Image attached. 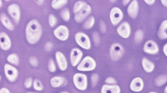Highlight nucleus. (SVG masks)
I'll return each mask as SVG.
<instances>
[{"mask_svg": "<svg viewBox=\"0 0 167 93\" xmlns=\"http://www.w3.org/2000/svg\"><path fill=\"white\" fill-rule=\"evenodd\" d=\"M2 6V0L0 1V8H1Z\"/></svg>", "mask_w": 167, "mask_h": 93, "instance_id": "nucleus-46", "label": "nucleus"}, {"mask_svg": "<svg viewBox=\"0 0 167 93\" xmlns=\"http://www.w3.org/2000/svg\"><path fill=\"white\" fill-rule=\"evenodd\" d=\"M144 36V33L142 30L141 29L137 30L134 36L135 42L136 44H140L142 41Z\"/></svg>", "mask_w": 167, "mask_h": 93, "instance_id": "nucleus-28", "label": "nucleus"}, {"mask_svg": "<svg viewBox=\"0 0 167 93\" xmlns=\"http://www.w3.org/2000/svg\"><path fill=\"white\" fill-rule=\"evenodd\" d=\"M30 64L34 67H37L39 65V61L37 58L35 56H31L29 59Z\"/></svg>", "mask_w": 167, "mask_h": 93, "instance_id": "nucleus-35", "label": "nucleus"}, {"mask_svg": "<svg viewBox=\"0 0 167 93\" xmlns=\"http://www.w3.org/2000/svg\"><path fill=\"white\" fill-rule=\"evenodd\" d=\"M75 87L80 90H85L87 87V78L85 75L81 73L75 74L73 78Z\"/></svg>", "mask_w": 167, "mask_h": 93, "instance_id": "nucleus-5", "label": "nucleus"}, {"mask_svg": "<svg viewBox=\"0 0 167 93\" xmlns=\"http://www.w3.org/2000/svg\"><path fill=\"white\" fill-rule=\"evenodd\" d=\"M161 2L164 6L167 7V1H166V0H162Z\"/></svg>", "mask_w": 167, "mask_h": 93, "instance_id": "nucleus-45", "label": "nucleus"}, {"mask_svg": "<svg viewBox=\"0 0 167 93\" xmlns=\"http://www.w3.org/2000/svg\"><path fill=\"white\" fill-rule=\"evenodd\" d=\"M5 76L8 81L11 82H15L19 75V72L15 68L6 64L4 67Z\"/></svg>", "mask_w": 167, "mask_h": 93, "instance_id": "nucleus-7", "label": "nucleus"}, {"mask_svg": "<svg viewBox=\"0 0 167 93\" xmlns=\"http://www.w3.org/2000/svg\"><path fill=\"white\" fill-rule=\"evenodd\" d=\"M34 88L38 91H42L43 89V86L41 82L38 79H35L33 83Z\"/></svg>", "mask_w": 167, "mask_h": 93, "instance_id": "nucleus-30", "label": "nucleus"}, {"mask_svg": "<svg viewBox=\"0 0 167 93\" xmlns=\"http://www.w3.org/2000/svg\"><path fill=\"white\" fill-rule=\"evenodd\" d=\"M48 23L51 27H53L57 23V19L53 14H51L48 16Z\"/></svg>", "mask_w": 167, "mask_h": 93, "instance_id": "nucleus-31", "label": "nucleus"}, {"mask_svg": "<svg viewBox=\"0 0 167 93\" xmlns=\"http://www.w3.org/2000/svg\"><path fill=\"white\" fill-rule=\"evenodd\" d=\"M68 2L67 0H53L51 2V6L54 10H60L66 5Z\"/></svg>", "mask_w": 167, "mask_h": 93, "instance_id": "nucleus-23", "label": "nucleus"}, {"mask_svg": "<svg viewBox=\"0 0 167 93\" xmlns=\"http://www.w3.org/2000/svg\"><path fill=\"white\" fill-rule=\"evenodd\" d=\"M142 64L144 70L147 73H151L154 69L155 65L154 64L145 57L143 58L142 61Z\"/></svg>", "mask_w": 167, "mask_h": 93, "instance_id": "nucleus-22", "label": "nucleus"}, {"mask_svg": "<svg viewBox=\"0 0 167 93\" xmlns=\"http://www.w3.org/2000/svg\"><path fill=\"white\" fill-rule=\"evenodd\" d=\"M54 35L59 40L64 41L68 39L69 36V31L65 26L61 25L56 28L53 32Z\"/></svg>", "mask_w": 167, "mask_h": 93, "instance_id": "nucleus-9", "label": "nucleus"}, {"mask_svg": "<svg viewBox=\"0 0 167 93\" xmlns=\"http://www.w3.org/2000/svg\"><path fill=\"white\" fill-rule=\"evenodd\" d=\"M144 87V82L141 78H136L132 81L131 82V89L134 91L139 92L141 91Z\"/></svg>", "mask_w": 167, "mask_h": 93, "instance_id": "nucleus-18", "label": "nucleus"}, {"mask_svg": "<svg viewBox=\"0 0 167 93\" xmlns=\"http://www.w3.org/2000/svg\"><path fill=\"white\" fill-rule=\"evenodd\" d=\"M110 1L112 3H114V2H116V1Z\"/></svg>", "mask_w": 167, "mask_h": 93, "instance_id": "nucleus-48", "label": "nucleus"}, {"mask_svg": "<svg viewBox=\"0 0 167 93\" xmlns=\"http://www.w3.org/2000/svg\"><path fill=\"white\" fill-rule=\"evenodd\" d=\"M32 83V79L31 78H28L25 79L24 82L25 87L27 88H31Z\"/></svg>", "mask_w": 167, "mask_h": 93, "instance_id": "nucleus-38", "label": "nucleus"}, {"mask_svg": "<svg viewBox=\"0 0 167 93\" xmlns=\"http://www.w3.org/2000/svg\"><path fill=\"white\" fill-rule=\"evenodd\" d=\"M82 51L79 48H74L72 50L70 54V59L72 66L75 67L78 65L82 58Z\"/></svg>", "mask_w": 167, "mask_h": 93, "instance_id": "nucleus-12", "label": "nucleus"}, {"mask_svg": "<svg viewBox=\"0 0 167 93\" xmlns=\"http://www.w3.org/2000/svg\"><path fill=\"white\" fill-rule=\"evenodd\" d=\"M87 5V4L85 1H77L75 4L74 6H73V12L75 14H77Z\"/></svg>", "mask_w": 167, "mask_h": 93, "instance_id": "nucleus-27", "label": "nucleus"}, {"mask_svg": "<svg viewBox=\"0 0 167 93\" xmlns=\"http://www.w3.org/2000/svg\"><path fill=\"white\" fill-rule=\"evenodd\" d=\"M48 70L51 73H54L56 70V65L54 60L51 59L48 61Z\"/></svg>", "mask_w": 167, "mask_h": 93, "instance_id": "nucleus-32", "label": "nucleus"}, {"mask_svg": "<svg viewBox=\"0 0 167 93\" xmlns=\"http://www.w3.org/2000/svg\"><path fill=\"white\" fill-rule=\"evenodd\" d=\"M7 60L10 63L18 66L19 64V59L18 55L15 53L11 54L8 56Z\"/></svg>", "mask_w": 167, "mask_h": 93, "instance_id": "nucleus-26", "label": "nucleus"}, {"mask_svg": "<svg viewBox=\"0 0 167 93\" xmlns=\"http://www.w3.org/2000/svg\"><path fill=\"white\" fill-rule=\"evenodd\" d=\"M27 93H33V92H28Z\"/></svg>", "mask_w": 167, "mask_h": 93, "instance_id": "nucleus-51", "label": "nucleus"}, {"mask_svg": "<svg viewBox=\"0 0 167 93\" xmlns=\"http://www.w3.org/2000/svg\"><path fill=\"white\" fill-rule=\"evenodd\" d=\"M45 49L47 52L52 51L54 48V45L52 42H48L46 43L44 46Z\"/></svg>", "mask_w": 167, "mask_h": 93, "instance_id": "nucleus-37", "label": "nucleus"}, {"mask_svg": "<svg viewBox=\"0 0 167 93\" xmlns=\"http://www.w3.org/2000/svg\"><path fill=\"white\" fill-rule=\"evenodd\" d=\"M149 93H156V92H149Z\"/></svg>", "mask_w": 167, "mask_h": 93, "instance_id": "nucleus-50", "label": "nucleus"}, {"mask_svg": "<svg viewBox=\"0 0 167 93\" xmlns=\"http://www.w3.org/2000/svg\"><path fill=\"white\" fill-rule=\"evenodd\" d=\"M158 36L161 40L167 39V20L162 23L158 33Z\"/></svg>", "mask_w": 167, "mask_h": 93, "instance_id": "nucleus-20", "label": "nucleus"}, {"mask_svg": "<svg viewBox=\"0 0 167 93\" xmlns=\"http://www.w3.org/2000/svg\"><path fill=\"white\" fill-rule=\"evenodd\" d=\"M7 10L13 21L15 24H18L21 17V10L19 5L16 3L12 4L8 6Z\"/></svg>", "mask_w": 167, "mask_h": 93, "instance_id": "nucleus-6", "label": "nucleus"}, {"mask_svg": "<svg viewBox=\"0 0 167 93\" xmlns=\"http://www.w3.org/2000/svg\"><path fill=\"white\" fill-rule=\"evenodd\" d=\"M95 21V20L93 16L89 17L83 24L82 28L85 29H90L94 25Z\"/></svg>", "mask_w": 167, "mask_h": 93, "instance_id": "nucleus-24", "label": "nucleus"}, {"mask_svg": "<svg viewBox=\"0 0 167 93\" xmlns=\"http://www.w3.org/2000/svg\"><path fill=\"white\" fill-rule=\"evenodd\" d=\"M144 2L149 5H152L155 3V1L154 0H145L144 1Z\"/></svg>", "mask_w": 167, "mask_h": 93, "instance_id": "nucleus-41", "label": "nucleus"}, {"mask_svg": "<svg viewBox=\"0 0 167 93\" xmlns=\"http://www.w3.org/2000/svg\"><path fill=\"white\" fill-rule=\"evenodd\" d=\"M167 82V75H162L159 76L155 80V85L158 87H160L165 84Z\"/></svg>", "mask_w": 167, "mask_h": 93, "instance_id": "nucleus-25", "label": "nucleus"}, {"mask_svg": "<svg viewBox=\"0 0 167 93\" xmlns=\"http://www.w3.org/2000/svg\"><path fill=\"white\" fill-rule=\"evenodd\" d=\"M123 13L119 8H113L110 11V18L112 23L114 26H116L123 19Z\"/></svg>", "mask_w": 167, "mask_h": 93, "instance_id": "nucleus-8", "label": "nucleus"}, {"mask_svg": "<svg viewBox=\"0 0 167 93\" xmlns=\"http://www.w3.org/2000/svg\"><path fill=\"white\" fill-rule=\"evenodd\" d=\"M130 1L129 0H123L122 1V4H123V6H125L127 5Z\"/></svg>", "mask_w": 167, "mask_h": 93, "instance_id": "nucleus-44", "label": "nucleus"}, {"mask_svg": "<svg viewBox=\"0 0 167 93\" xmlns=\"http://www.w3.org/2000/svg\"><path fill=\"white\" fill-rule=\"evenodd\" d=\"M96 66L95 61L90 56H87L83 59L77 67L81 71H89L94 70Z\"/></svg>", "mask_w": 167, "mask_h": 93, "instance_id": "nucleus-2", "label": "nucleus"}, {"mask_svg": "<svg viewBox=\"0 0 167 93\" xmlns=\"http://www.w3.org/2000/svg\"><path fill=\"white\" fill-rule=\"evenodd\" d=\"M99 76L98 74H93L91 76V82L92 86L93 88L95 87L98 83Z\"/></svg>", "mask_w": 167, "mask_h": 93, "instance_id": "nucleus-34", "label": "nucleus"}, {"mask_svg": "<svg viewBox=\"0 0 167 93\" xmlns=\"http://www.w3.org/2000/svg\"><path fill=\"white\" fill-rule=\"evenodd\" d=\"M105 82L108 84H116L117 83L116 80L111 77H109L106 78Z\"/></svg>", "mask_w": 167, "mask_h": 93, "instance_id": "nucleus-39", "label": "nucleus"}, {"mask_svg": "<svg viewBox=\"0 0 167 93\" xmlns=\"http://www.w3.org/2000/svg\"><path fill=\"white\" fill-rule=\"evenodd\" d=\"M139 11V3L136 0H134L129 5L127 9V13L131 17L135 19L137 17Z\"/></svg>", "mask_w": 167, "mask_h": 93, "instance_id": "nucleus-15", "label": "nucleus"}, {"mask_svg": "<svg viewBox=\"0 0 167 93\" xmlns=\"http://www.w3.org/2000/svg\"><path fill=\"white\" fill-rule=\"evenodd\" d=\"M124 49L121 44L114 43L110 48V56L112 60L117 61L124 55Z\"/></svg>", "mask_w": 167, "mask_h": 93, "instance_id": "nucleus-4", "label": "nucleus"}, {"mask_svg": "<svg viewBox=\"0 0 167 93\" xmlns=\"http://www.w3.org/2000/svg\"><path fill=\"white\" fill-rule=\"evenodd\" d=\"M35 2H36L38 6H42L44 3L45 1L44 0H37V1H35Z\"/></svg>", "mask_w": 167, "mask_h": 93, "instance_id": "nucleus-40", "label": "nucleus"}, {"mask_svg": "<svg viewBox=\"0 0 167 93\" xmlns=\"http://www.w3.org/2000/svg\"><path fill=\"white\" fill-rule=\"evenodd\" d=\"M75 40L77 44L84 49L89 50L91 47L89 36L82 32H78L75 35Z\"/></svg>", "mask_w": 167, "mask_h": 93, "instance_id": "nucleus-3", "label": "nucleus"}, {"mask_svg": "<svg viewBox=\"0 0 167 93\" xmlns=\"http://www.w3.org/2000/svg\"><path fill=\"white\" fill-rule=\"evenodd\" d=\"M120 88L119 86L114 85H104L101 89V93H120Z\"/></svg>", "mask_w": 167, "mask_h": 93, "instance_id": "nucleus-19", "label": "nucleus"}, {"mask_svg": "<svg viewBox=\"0 0 167 93\" xmlns=\"http://www.w3.org/2000/svg\"><path fill=\"white\" fill-rule=\"evenodd\" d=\"M99 29L102 33H105L107 31V27L104 21L101 20L99 22Z\"/></svg>", "mask_w": 167, "mask_h": 93, "instance_id": "nucleus-36", "label": "nucleus"}, {"mask_svg": "<svg viewBox=\"0 0 167 93\" xmlns=\"http://www.w3.org/2000/svg\"><path fill=\"white\" fill-rule=\"evenodd\" d=\"M0 19L1 23L5 28L11 31H12L14 29L15 27L14 25L5 13H1L0 14Z\"/></svg>", "mask_w": 167, "mask_h": 93, "instance_id": "nucleus-17", "label": "nucleus"}, {"mask_svg": "<svg viewBox=\"0 0 167 93\" xmlns=\"http://www.w3.org/2000/svg\"><path fill=\"white\" fill-rule=\"evenodd\" d=\"M0 93H10L9 90L6 88H2L0 90Z\"/></svg>", "mask_w": 167, "mask_h": 93, "instance_id": "nucleus-42", "label": "nucleus"}, {"mask_svg": "<svg viewBox=\"0 0 167 93\" xmlns=\"http://www.w3.org/2000/svg\"><path fill=\"white\" fill-rule=\"evenodd\" d=\"M163 51L165 55L167 56V43L164 45L163 48Z\"/></svg>", "mask_w": 167, "mask_h": 93, "instance_id": "nucleus-43", "label": "nucleus"}, {"mask_svg": "<svg viewBox=\"0 0 167 93\" xmlns=\"http://www.w3.org/2000/svg\"><path fill=\"white\" fill-rule=\"evenodd\" d=\"M117 31L121 37L127 39L130 36L131 33L130 24L127 22H123L118 26Z\"/></svg>", "mask_w": 167, "mask_h": 93, "instance_id": "nucleus-11", "label": "nucleus"}, {"mask_svg": "<svg viewBox=\"0 0 167 93\" xmlns=\"http://www.w3.org/2000/svg\"><path fill=\"white\" fill-rule=\"evenodd\" d=\"M164 92L165 93H167V86L165 87V90H164Z\"/></svg>", "mask_w": 167, "mask_h": 93, "instance_id": "nucleus-47", "label": "nucleus"}, {"mask_svg": "<svg viewBox=\"0 0 167 93\" xmlns=\"http://www.w3.org/2000/svg\"><path fill=\"white\" fill-rule=\"evenodd\" d=\"M65 82V78L62 76H55L51 79L50 83L54 88H57L62 85Z\"/></svg>", "mask_w": 167, "mask_h": 93, "instance_id": "nucleus-21", "label": "nucleus"}, {"mask_svg": "<svg viewBox=\"0 0 167 93\" xmlns=\"http://www.w3.org/2000/svg\"><path fill=\"white\" fill-rule=\"evenodd\" d=\"M60 93H69L68 92V91H62V92H60Z\"/></svg>", "mask_w": 167, "mask_h": 93, "instance_id": "nucleus-49", "label": "nucleus"}, {"mask_svg": "<svg viewBox=\"0 0 167 93\" xmlns=\"http://www.w3.org/2000/svg\"><path fill=\"white\" fill-rule=\"evenodd\" d=\"M42 33L41 25L37 20H32L26 26L25 36L29 44L31 45L36 44L40 40Z\"/></svg>", "mask_w": 167, "mask_h": 93, "instance_id": "nucleus-1", "label": "nucleus"}, {"mask_svg": "<svg viewBox=\"0 0 167 93\" xmlns=\"http://www.w3.org/2000/svg\"><path fill=\"white\" fill-rule=\"evenodd\" d=\"M0 46L3 51H8L11 48V41L7 34L2 31L0 33Z\"/></svg>", "mask_w": 167, "mask_h": 93, "instance_id": "nucleus-13", "label": "nucleus"}, {"mask_svg": "<svg viewBox=\"0 0 167 93\" xmlns=\"http://www.w3.org/2000/svg\"><path fill=\"white\" fill-rule=\"evenodd\" d=\"M60 16L63 20L68 22L70 19V12L68 8H64L60 12Z\"/></svg>", "mask_w": 167, "mask_h": 93, "instance_id": "nucleus-29", "label": "nucleus"}, {"mask_svg": "<svg viewBox=\"0 0 167 93\" xmlns=\"http://www.w3.org/2000/svg\"><path fill=\"white\" fill-rule=\"evenodd\" d=\"M159 48L155 42L152 40H149L145 44L144 51L146 53L155 54L159 52Z\"/></svg>", "mask_w": 167, "mask_h": 93, "instance_id": "nucleus-14", "label": "nucleus"}, {"mask_svg": "<svg viewBox=\"0 0 167 93\" xmlns=\"http://www.w3.org/2000/svg\"><path fill=\"white\" fill-rule=\"evenodd\" d=\"M55 56L59 68L61 70L64 71L67 68V62L66 58L62 52L57 51L55 54Z\"/></svg>", "mask_w": 167, "mask_h": 93, "instance_id": "nucleus-16", "label": "nucleus"}, {"mask_svg": "<svg viewBox=\"0 0 167 93\" xmlns=\"http://www.w3.org/2000/svg\"><path fill=\"white\" fill-rule=\"evenodd\" d=\"M92 11L90 6L87 5L75 15L74 19L77 23H81L90 15Z\"/></svg>", "mask_w": 167, "mask_h": 93, "instance_id": "nucleus-10", "label": "nucleus"}, {"mask_svg": "<svg viewBox=\"0 0 167 93\" xmlns=\"http://www.w3.org/2000/svg\"><path fill=\"white\" fill-rule=\"evenodd\" d=\"M93 40L95 45L96 46H98L100 43V38L98 33L94 32L93 34Z\"/></svg>", "mask_w": 167, "mask_h": 93, "instance_id": "nucleus-33", "label": "nucleus"}]
</instances>
